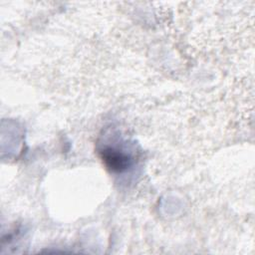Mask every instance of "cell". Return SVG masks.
<instances>
[{"instance_id": "1", "label": "cell", "mask_w": 255, "mask_h": 255, "mask_svg": "<svg viewBox=\"0 0 255 255\" xmlns=\"http://www.w3.org/2000/svg\"><path fill=\"white\" fill-rule=\"evenodd\" d=\"M104 159L111 168L120 171L127 168L130 163V158L128 155L114 149L104 151Z\"/></svg>"}]
</instances>
